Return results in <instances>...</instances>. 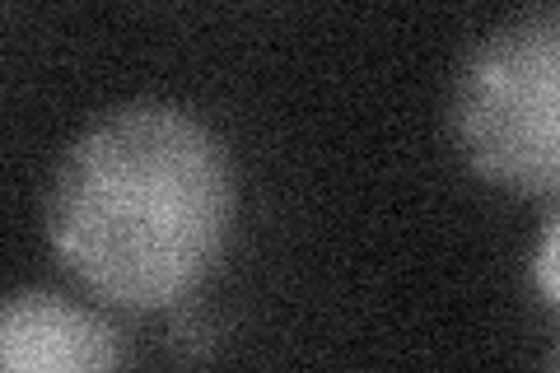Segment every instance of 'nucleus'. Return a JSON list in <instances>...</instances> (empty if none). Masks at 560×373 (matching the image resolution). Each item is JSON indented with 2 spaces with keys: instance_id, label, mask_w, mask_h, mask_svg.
Segmentation results:
<instances>
[{
  "instance_id": "f257e3e1",
  "label": "nucleus",
  "mask_w": 560,
  "mask_h": 373,
  "mask_svg": "<svg viewBox=\"0 0 560 373\" xmlns=\"http://www.w3.org/2000/svg\"><path fill=\"white\" fill-rule=\"evenodd\" d=\"M238 168L206 121L168 98L98 113L47 187V243L94 299L183 308L230 253Z\"/></svg>"
},
{
  "instance_id": "f03ea898",
  "label": "nucleus",
  "mask_w": 560,
  "mask_h": 373,
  "mask_svg": "<svg viewBox=\"0 0 560 373\" xmlns=\"http://www.w3.org/2000/svg\"><path fill=\"white\" fill-rule=\"evenodd\" d=\"M448 127L477 177L518 197H560V10L518 14L467 51Z\"/></svg>"
},
{
  "instance_id": "7ed1b4c3",
  "label": "nucleus",
  "mask_w": 560,
  "mask_h": 373,
  "mask_svg": "<svg viewBox=\"0 0 560 373\" xmlns=\"http://www.w3.org/2000/svg\"><path fill=\"white\" fill-rule=\"evenodd\" d=\"M127 346L103 313L24 285L0 308V373H121Z\"/></svg>"
},
{
  "instance_id": "20e7f679",
  "label": "nucleus",
  "mask_w": 560,
  "mask_h": 373,
  "mask_svg": "<svg viewBox=\"0 0 560 373\" xmlns=\"http://www.w3.org/2000/svg\"><path fill=\"white\" fill-rule=\"evenodd\" d=\"M533 280L537 290L551 299V304L560 308V215L541 229L537 238V253H533Z\"/></svg>"
},
{
  "instance_id": "39448f33",
  "label": "nucleus",
  "mask_w": 560,
  "mask_h": 373,
  "mask_svg": "<svg viewBox=\"0 0 560 373\" xmlns=\"http://www.w3.org/2000/svg\"><path fill=\"white\" fill-rule=\"evenodd\" d=\"M541 373H560V346L547 354V369H541Z\"/></svg>"
}]
</instances>
